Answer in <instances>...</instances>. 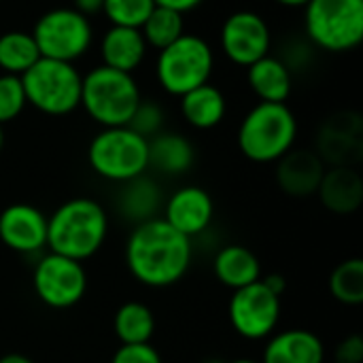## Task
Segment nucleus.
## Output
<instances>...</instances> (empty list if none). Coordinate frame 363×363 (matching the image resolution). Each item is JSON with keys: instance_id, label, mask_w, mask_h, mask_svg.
<instances>
[{"instance_id": "1", "label": "nucleus", "mask_w": 363, "mask_h": 363, "mask_svg": "<svg viewBox=\"0 0 363 363\" xmlns=\"http://www.w3.org/2000/svg\"><path fill=\"white\" fill-rule=\"evenodd\" d=\"M194 257L191 238L177 232L164 219H149L134 225L125 245L130 274L147 287H170L179 283Z\"/></svg>"}, {"instance_id": "2", "label": "nucleus", "mask_w": 363, "mask_h": 363, "mask_svg": "<svg viewBox=\"0 0 363 363\" xmlns=\"http://www.w3.org/2000/svg\"><path fill=\"white\" fill-rule=\"evenodd\" d=\"M108 234V215L91 198H72L47 219V247L51 253L83 262L94 257Z\"/></svg>"}, {"instance_id": "3", "label": "nucleus", "mask_w": 363, "mask_h": 363, "mask_svg": "<svg viewBox=\"0 0 363 363\" xmlns=\"http://www.w3.org/2000/svg\"><path fill=\"white\" fill-rule=\"evenodd\" d=\"M238 149L255 164H274L298 138V119L285 102H257L240 121Z\"/></svg>"}, {"instance_id": "4", "label": "nucleus", "mask_w": 363, "mask_h": 363, "mask_svg": "<svg viewBox=\"0 0 363 363\" xmlns=\"http://www.w3.org/2000/svg\"><path fill=\"white\" fill-rule=\"evenodd\" d=\"M140 100V87L130 72L100 64L83 74L81 106L87 117L102 128L128 125Z\"/></svg>"}, {"instance_id": "5", "label": "nucleus", "mask_w": 363, "mask_h": 363, "mask_svg": "<svg viewBox=\"0 0 363 363\" xmlns=\"http://www.w3.org/2000/svg\"><path fill=\"white\" fill-rule=\"evenodd\" d=\"M306 40L328 53H349L363 40V0H308Z\"/></svg>"}, {"instance_id": "6", "label": "nucleus", "mask_w": 363, "mask_h": 363, "mask_svg": "<svg viewBox=\"0 0 363 363\" xmlns=\"http://www.w3.org/2000/svg\"><path fill=\"white\" fill-rule=\"evenodd\" d=\"M215 70V51L198 34H183L162 51L155 60V77L162 89L170 96H185L187 91L211 83Z\"/></svg>"}, {"instance_id": "7", "label": "nucleus", "mask_w": 363, "mask_h": 363, "mask_svg": "<svg viewBox=\"0 0 363 363\" xmlns=\"http://www.w3.org/2000/svg\"><path fill=\"white\" fill-rule=\"evenodd\" d=\"M19 79L26 102L45 115L64 117L81 106L83 74L74 64L40 57Z\"/></svg>"}, {"instance_id": "8", "label": "nucleus", "mask_w": 363, "mask_h": 363, "mask_svg": "<svg viewBox=\"0 0 363 363\" xmlns=\"http://www.w3.org/2000/svg\"><path fill=\"white\" fill-rule=\"evenodd\" d=\"M87 160L98 177L121 185L149 170V140L128 125L102 128L89 143Z\"/></svg>"}, {"instance_id": "9", "label": "nucleus", "mask_w": 363, "mask_h": 363, "mask_svg": "<svg viewBox=\"0 0 363 363\" xmlns=\"http://www.w3.org/2000/svg\"><path fill=\"white\" fill-rule=\"evenodd\" d=\"M32 36L40 57L74 64L91 49L94 26L89 17L77 13L72 6H60L38 17Z\"/></svg>"}, {"instance_id": "10", "label": "nucleus", "mask_w": 363, "mask_h": 363, "mask_svg": "<svg viewBox=\"0 0 363 363\" xmlns=\"http://www.w3.org/2000/svg\"><path fill=\"white\" fill-rule=\"evenodd\" d=\"M228 317L238 336L247 340H264L274 334L281 321V298L259 279L232 294Z\"/></svg>"}, {"instance_id": "11", "label": "nucleus", "mask_w": 363, "mask_h": 363, "mask_svg": "<svg viewBox=\"0 0 363 363\" xmlns=\"http://www.w3.org/2000/svg\"><path fill=\"white\" fill-rule=\"evenodd\" d=\"M32 285L43 304L64 311L83 300L87 291V274L81 262L47 253L34 268Z\"/></svg>"}, {"instance_id": "12", "label": "nucleus", "mask_w": 363, "mask_h": 363, "mask_svg": "<svg viewBox=\"0 0 363 363\" xmlns=\"http://www.w3.org/2000/svg\"><path fill=\"white\" fill-rule=\"evenodd\" d=\"M219 45L223 55L242 68H249L257 60L270 55L272 32L268 21L255 11H236L228 15L219 32Z\"/></svg>"}, {"instance_id": "13", "label": "nucleus", "mask_w": 363, "mask_h": 363, "mask_svg": "<svg viewBox=\"0 0 363 363\" xmlns=\"http://www.w3.org/2000/svg\"><path fill=\"white\" fill-rule=\"evenodd\" d=\"M362 119L353 113H340L325 121L317 138V155L323 164L353 166L362 160Z\"/></svg>"}, {"instance_id": "14", "label": "nucleus", "mask_w": 363, "mask_h": 363, "mask_svg": "<svg viewBox=\"0 0 363 363\" xmlns=\"http://www.w3.org/2000/svg\"><path fill=\"white\" fill-rule=\"evenodd\" d=\"M213 215H215V204L211 194L198 185H187L177 189L164 202L162 219L183 236L196 238L208 230Z\"/></svg>"}, {"instance_id": "15", "label": "nucleus", "mask_w": 363, "mask_h": 363, "mask_svg": "<svg viewBox=\"0 0 363 363\" xmlns=\"http://www.w3.org/2000/svg\"><path fill=\"white\" fill-rule=\"evenodd\" d=\"M0 240L17 253L47 247V217L32 204H11L0 213Z\"/></svg>"}, {"instance_id": "16", "label": "nucleus", "mask_w": 363, "mask_h": 363, "mask_svg": "<svg viewBox=\"0 0 363 363\" xmlns=\"http://www.w3.org/2000/svg\"><path fill=\"white\" fill-rule=\"evenodd\" d=\"M277 164V181L285 194L294 198H306L317 194L319 183L325 174V164L317 155V151L291 149Z\"/></svg>"}, {"instance_id": "17", "label": "nucleus", "mask_w": 363, "mask_h": 363, "mask_svg": "<svg viewBox=\"0 0 363 363\" xmlns=\"http://www.w3.org/2000/svg\"><path fill=\"white\" fill-rule=\"evenodd\" d=\"M147 43L143 32L136 28L111 26L100 38V57L102 64L121 72H134L143 66L147 57Z\"/></svg>"}, {"instance_id": "18", "label": "nucleus", "mask_w": 363, "mask_h": 363, "mask_svg": "<svg viewBox=\"0 0 363 363\" xmlns=\"http://www.w3.org/2000/svg\"><path fill=\"white\" fill-rule=\"evenodd\" d=\"M323 206L336 215H351L363 202V181L353 166H332L325 170L319 189Z\"/></svg>"}, {"instance_id": "19", "label": "nucleus", "mask_w": 363, "mask_h": 363, "mask_svg": "<svg viewBox=\"0 0 363 363\" xmlns=\"http://www.w3.org/2000/svg\"><path fill=\"white\" fill-rule=\"evenodd\" d=\"M325 347L308 330H285L270 338L262 363H323Z\"/></svg>"}, {"instance_id": "20", "label": "nucleus", "mask_w": 363, "mask_h": 363, "mask_svg": "<svg viewBox=\"0 0 363 363\" xmlns=\"http://www.w3.org/2000/svg\"><path fill=\"white\" fill-rule=\"evenodd\" d=\"M196 149L191 140L179 132H160L149 138V168L166 177H179L191 170Z\"/></svg>"}, {"instance_id": "21", "label": "nucleus", "mask_w": 363, "mask_h": 363, "mask_svg": "<svg viewBox=\"0 0 363 363\" xmlns=\"http://www.w3.org/2000/svg\"><path fill=\"white\" fill-rule=\"evenodd\" d=\"M247 81L259 102H287L294 89V72L277 55H266L251 64Z\"/></svg>"}, {"instance_id": "22", "label": "nucleus", "mask_w": 363, "mask_h": 363, "mask_svg": "<svg viewBox=\"0 0 363 363\" xmlns=\"http://www.w3.org/2000/svg\"><path fill=\"white\" fill-rule=\"evenodd\" d=\"M213 272L221 285L236 291L262 279V264L251 249L242 245H228L215 255Z\"/></svg>"}, {"instance_id": "23", "label": "nucleus", "mask_w": 363, "mask_h": 363, "mask_svg": "<svg viewBox=\"0 0 363 363\" xmlns=\"http://www.w3.org/2000/svg\"><path fill=\"white\" fill-rule=\"evenodd\" d=\"M164 204L160 185L147 177L140 174L132 181L121 183L119 196H117V208L121 217H125L132 223H145L149 219H155V213Z\"/></svg>"}, {"instance_id": "24", "label": "nucleus", "mask_w": 363, "mask_h": 363, "mask_svg": "<svg viewBox=\"0 0 363 363\" xmlns=\"http://www.w3.org/2000/svg\"><path fill=\"white\" fill-rule=\"evenodd\" d=\"M228 113V100L223 91L211 83H204L185 96H181V115L196 130L217 128Z\"/></svg>"}, {"instance_id": "25", "label": "nucleus", "mask_w": 363, "mask_h": 363, "mask_svg": "<svg viewBox=\"0 0 363 363\" xmlns=\"http://www.w3.org/2000/svg\"><path fill=\"white\" fill-rule=\"evenodd\" d=\"M40 60V51L32 32L9 30L0 34V70L4 74L21 77L30 66Z\"/></svg>"}, {"instance_id": "26", "label": "nucleus", "mask_w": 363, "mask_h": 363, "mask_svg": "<svg viewBox=\"0 0 363 363\" xmlns=\"http://www.w3.org/2000/svg\"><path fill=\"white\" fill-rule=\"evenodd\" d=\"M115 334L121 345H145L155 332V317L143 302H125L115 313Z\"/></svg>"}, {"instance_id": "27", "label": "nucleus", "mask_w": 363, "mask_h": 363, "mask_svg": "<svg viewBox=\"0 0 363 363\" xmlns=\"http://www.w3.org/2000/svg\"><path fill=\"white\" fill-rule=\"evenodd\" d=\"M140 32L149 49L162 51L164 47H168L170 43H174L179 36L185 34V19L181 13L172 9L155 6L147 17V21L143 23Z\"/></svg>"}, {"instance_id": "28", "label": "nucleus", "mask_w": 363, "mask_h": 363, "mask_svg": "<svg viewBox=\"0 0 363 363\" xmlns=\"http://www.w3.org/2000/svg\"><path fill=\"white\" fill-rule=\"evenodd\" d=\"M332 296L347 306H357L363 302V262L359 257L338 264L330 277Z\"/></svg>"}, {"instance_id": "29", "label": "nucleus", "mask_w": 363, "mask_h": 363, "mask_svg": "<svg viewBox=\"0 0 363 363\" xmlns=\"http://www.w3.org/2000/svg\"><path fill=\"white\" fill-rule=\"evenodd\" d=\"M153 9V0H104L102 13L111 21V26L140 30Z\"/></svg>"}, {"instance_id": "30", "label": "nucleus", "mask_w": 363, "mask_h": 363, "mask_svg": "<svg viewBox=\"0 0 363 363\" xmlns=\"http://www.w3.org/2000/svg\"><path fill=\"white\" fill-rule=\"evenodd\" d=\"M28 106L21 79L15 74H0V125L17 119Z\"/></svg>"}, {"instance_id": "31", "label": "nucleus", "mask_w": 363, "mask_h": 363, "mask_svg": "<svg viewBox=\"0 0 363 363\" xmlns=\"http://www.w3.org/2000/svg\"><path fill=\"white\" fill-rule=\"evenodd\" d=\"M164 123H166V113H164V108H162L157 102L145 100V98H143V100L138 102V106H136V111H134V115H132L128 128L134 130L136 134H140L143 138L149 140V138L157 136L160 132H164Z\"/></svg>"}, {"instance_id": "32", "label": "nucleus", "mask_w": 363, "mask_h": 363, "mask_svg": "<svg viewBox=\"0 0 363 363\" xmlns=\"http://www.w3.org/2000/svg\"><path fill=\"white\" fill-rule=\"evenodd\" d=\"M111 363H162V355L149 342L145 345H121Z\"/></svg>"}, {"instance_id": "33", "label": "nucleus", "mask_w": 363, "mask_h": 363, "mask_svg": "<svg viewBox=\"0 0 363 363\" xmlns=\"http://www.w3.org/2000/svg\"><path fill=\"white\" fill-rule=\"evenodd\" d=\"M336 363H362L363 362V340L359 336L345 338L334 353Z\"/></svg>"}, {"instance_id": "34", "label": "nucleus", "mask_w": 363, "mask_h": 363, "mask_svg": "<svg viewBox=\"0 0 363 363\" xmlns=\"http://www.w3.org/2000/svg\"><path fill=\"white\" fill-rule=\"evenodd\" d=\"M153 2H155V6L172 9V11L185 15V13H189V11H194V9H198L204 0H153Z\"/></svg>"}, {"instance_id": "35", "label": "nucleus", "mask_w": 363, "mask_h": 363, "mask_svg": "<svg viewBox=\"0 0 363 363\" xmlns=\"http://www.w3.org/2000/svg\"><path fill=\"white\" fill-rule=\"evenodd\" d=\"M102 6H104V0H72V9L85 17H94L98 13H102Z\"/></svg>"}, {"instance_id": "36", "label": "nucleus", "mask_w": 363, "mask_h": 363, "mask_svg": "<svg viewBox=\"0 0 363 363\" xmlns=\"http://www.w3.org/2000/svg\"><path fill=\"white\" fill-rule=\"evenodd\" d=\"M262 283H264L272 294H277L279 298L283 296V291H285V287H287V283H285V279H283L281 274H268V277H262Z\"/></svg>"}, {"instance_id": "37", "label": "nucleus", "mask_w": 363, "mask_h": 363, "mask_svg": "<svg viewBox=\"0 0 363 363\" xmlns=\"http://www.w3.org/2000/svg\"><path fill=\"white\" fill-rule=\"evenodd\" d=\"M0 363H34L30 357L21 355V353H9L4 357H0Z\"/></svg>"}, {"instance_id": "38", "label": "nucleus", "mask_w": 363, "mask_h": 363, "mask_svg": "<svg viewBox=\"0 0 363 363\" xmlns=\"http://www.w3.org/2000/svg\"><path fill=\"white\" fill-rule=\"evenodd\" d=\"M274 2H279L283 6H289V9H296V6H304L308 0H274Z\"/></svg>"}, {"instance_id": "39", "label": "nucleus", "mask_w": 363, "mask_h": 363, "mask_svg": "<svg viewBox=\"0 0 363 363\" xmlns=\"http://www.w3.org/2000/svg\"><path fill=\"white\" fill-rule=\"evenodd\" d=\"M230 363H262V362H255V359H234V362Z\"/></svg>"}, {"instance_id": "40", "label": "nucleus", "mask_w": 363, "mask_h": 363, "mask_svg": "<svg viewBox=\"0 0 363 363\" xmlns=\"http://www.w3.org/2000/svg\"><path fill=\"white\" fill-rule=\"evenodd\" d=\"M2 147H4V132H2V125H0V151H2Z\"/></svg>"}]
</instances>
